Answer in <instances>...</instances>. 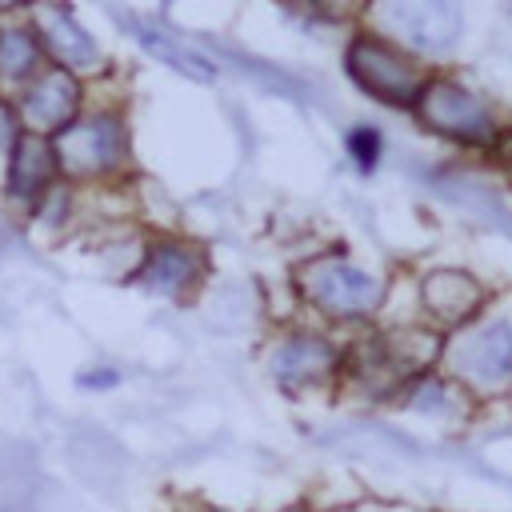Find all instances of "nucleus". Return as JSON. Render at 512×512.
Listing matches in <instances>:
<instances>
[{
  "instance_id": "1",
  "label": "nucleus",
  "mask_w": 512,
  "mask_h": 512,
  "mask_svg": "<svg viewBox=\"0 0 512 512\" xmlns=\"http://www.w3.org/2000/svg\"><path fill=\"white\" fill-rule=\"evenodd\" d=\"M348 72L364 92H372L384 104H420V96L428 88L424 72L376 36H360L348 48Z\"/></svg>"
},
{
  "instance_id": "2",
  "label": "nucleus",
  "mask_w": 512,
  "mask_h": 512,
  "mask_svg": "<svg viewBox=\"0 0 512 512\" xmlns=\"http://www.w3.org/2000/svg\"><path fill=\"white\" fill-rule=\"evenodd\" d=\"M300 284L332 316H368L380 304L376 276H368L344 260H312L300 272Z\"/></svg>"
},
{
  "instance_id": "3",
  "label": "nucleus",
  "mask_w": 512,
  "mask_h": 512,
  "mask_svg": "<svg viewBox=\"0 0 512 512\" xmlns=\"http://www.w3.org/2000/svg\"><path fill=\"white\" fill-rule=\"evenodd\" d=\"M420 116H424L428 128H436L444 136H456V140H468V144H488L496 136L492 112L468 88L448 84V80H436V84L424 88Z\"/></svg>"
},
{
  "instance_id": "4",
  "label": "nucleus",
  "mask_w": 512,
  "mask_h": 512,
  "mask_svg": "<svg viewBox=\"0 0 512 512\" xmlns=\"http://www.w3.org/2000/svg\"><path fill=\"white\" fill-rule=\"evenodd\" d=\"M56 160H64L72 172H112L124 160V128L116 116L96 112L84 120H72L56 144Z\"/></svg>"
},
{
  "instance_id": "5",
  "label": "nucleus",
  "mask_w": 512,
  "mask_h": 512,
  "mask_svg": "<svg viewBox=\"0 0 512 512\" xmlns=\"http://www.w3.org/2000/svg\"><path fill=\"white\" fill-rule=\"evenodd\" d=\"M456 372L484 388V392H496L512 380V328L500 320V324H484L476 328L464 344H460V356H456Z\"/></svg>"
},
{
  "instance_id": "6",
  "label": "nucleus",
  "mask_w": 512,
  "mask_h": 512,
  "mask_svg": "<svg viewBox=\"0 0 512 512\" xmlns=\"http://www.w3.org/2000/svg\"><path fill=\"white\" fill-rule=\"evenodd\" d=\"M380 20L392 24V32H400L408 44L416 48H448L460 32V12L452 4H440V0H416V4H384L376 8Z\"/></svg>"
},
{
  "instance_id": "7",
  "label": "nucleus",
  "mask_w": 512,
  "mask_h": 512,
  "mask_svg": "<svg viewBox=\"0 0 512 512\" xmlns=\"http://www.w3.org/2000/svg\"><path fill=\"white\" fill-rule=\"evenodd\" d=\"M20 108H24V116H28L32 128H40V132H64L72 124L76 108H80V84L64 68H52V72H44L28 88V96H24Z\"/></svg>"
},
{
  "instance_id": "8",
  "label": "nucleus",
  "mask_w": 512,
  "mask_h": 512,
  "mask_svg": "<svg viewBox=\"0 0 512 512\" xmlns=\"http://www.w3.org/2000/svg\"><path fill=\"white\" fill-rule=\"evenodd\" d=\"M56 172V152L44 136L20 132L12 144V196L16 200H36Z\"/></svg>"
},
{
  "instance_id": "9",
  "label": "nucleus",
  "mask_w": 512,
  "mask_h": 512,
  "mask_svg": "<svg viewBox=\"0 0 512 512\" xmlns=\"http://www.w3.org/2000/svg\"><path fill=\"white\" fill-rule=\"evenodd\" d=\"M200 280V260L184 244H156L140 264V284L152 292H184Z\"/></svg>"
},
{
  "instance_id": "10",
  "label": "nucleus",
  "mask_w": 512,
  "mask_h": 512,
  "mask_svg": "<svg viewBox=\"0 0 512 512\" xmlns=\"http://www.w3.org/2000/svg\"><path fill=\"white\" fill-rule=\"evenodd\" d=\"M44 44L48 52L68 68H96L100 64V52L92 44V36L72 20L68 8H48L44 12Z\"/></svg>"
},
{
  "instance_id": "11",
  "label": "nucleus",
  "mask_w": 512,
  "mask_h": 512,
  "mask_svg": "<svg viewBox=\"0 0 512 512\" xmlns=\"http://www.w3.org/2000/svg\"><path fill=\"white\" fill-rule=\"evenodd\" d=\"M332 360H336V352H332L320 336H292V340L280 344L272 368H276V376H280L288 388H296V384H312V380L328 376Z\"/></svg>"
},
{
  "instance_id": "12",
  "label": "nucleus",
  "mask_w": 512,
  "mask_h": 512,
  "mask_svg": "<svg viewBox=\"0 0 512 512\" xmlns=\"http://www.w3.org/2000/svg\"><path fill=\"white\" fill-rule=\"evenodd\" d=\"M424 304L440 324H460L464 316L476 312L480 288H476V280H468L460 272H432L424 280Z\"/></svg>"
},
{
  "instance_id": "13",
  "label": "nucleus",
  "mask_w": 512,
  "mask_h": 512,
  "mask_svg": "<svg viewBox=\"0 0 512 512\" xmlns=\"http://www.w3.org/2000/svg\"><path fill=\"white\" fill-rule=\"evenodd\" d=\"M136 36H140V44H144L152 56H160L164 64H172V68L188 72L192 80H212V76H216V64H212L208 56H200L196 48L176 44V40H168V36H164V32H156V28H136Z\"/></svg>"
},
{
  "instance_id": "14",
  "label": "nucleus",
  "mask_w": 512,
  "mask_h": 512,
  "mask_svg": "<svg viewBox=\"0 0 512 512\" xmlns=\"http://www.w3.org/2000/svg\"><path fill=\"white\" fill-rule=\"evenodd\" d=\"M40 64V44L32 28H0V76L8 84H20L36 72Z\"/></svg>"
},
{
  "instance_id": "15",
  "label": "nucleus",
  "mask_w": 512,
  "mask_h": 512,
  "mask_svg": "<svg viewBox=\"0 0 512 512\" xmlns=\"http://www.w3.org/2000/svg\"><path fill=\"white\" fill-rule=\"evenodd\" d=\"M348 152H352V160H356L360 172H372L376 160H380V132L368 128V124L352 128V132H348Z\"/></svg>"
},
{
  "instance_id": "16",
  "label": "nucleus",
  "mask_w": 512,
  "mask_h": 512,
  "mask_svg": "<svg viewBox=\"0 0 512 512\" xmlns=\"http://www.w3.org/2000/svg\"><path fill=\"white\" fill-rule=\"evenodd\" d=\"M116 380H120V376H116L112 368H96V372H84V376H80L84 388H112Z\"/></svg>"
}]
</instances>
